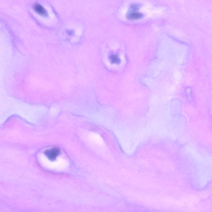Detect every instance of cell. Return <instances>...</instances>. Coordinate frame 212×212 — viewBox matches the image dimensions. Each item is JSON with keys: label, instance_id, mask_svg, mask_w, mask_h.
Listing matches in <instances>:
<instances>
[{"label": "cell", "instance_id": "6da1fadb", "mask_svg": "<svg viewBox=\"0 0 212 212\" xmlns=\"http://www.w3.org/2000/svg\"><path fill=\"white\" fill-rule=\"evenodd\" d=\"M60 150L59 148H53L45 151V155L50 160L54 161L60 154Z\"/></svg>", "mask_w": 212, "mask_h": 212}, {"label": "cell", "instance_id": "7a4b0ae2", "mask_svg": "<svg viewBox=\"0 0 212 212\" xmlns=\"http://www.w3.org/2000/svg\"><path fill=\"white\" fill-rule=\"evenodd\" d=\"M33 7H34V9L39 14L44 15L47 13L46 10L41 4H39L38 3L34 4Z\"/></svg>", "mask_w": 212, "mask_h": 212}, {"label": "cell", "instance_id": "3957f363", "mask_svg": "<svg viewBox=\"0 0 212 212\" xmlns=\"http://www.w3.org/2000/svg\"><path fill=\"white\" fill-rule=\"evenodd\" d=\"M143 14L141 13L136 12H131L128 15V18L129 19L137 20L142 17Z\"/></svg>", "mask_w": 212, "mask_h": 212}, {"label": "cell", "instance_id": "277c9868", "mask_svg": "<svg viewBox=\"0 0 212 212\" xmlns=\"http://www.w3.org/2000/svg\"><path fill=\"white\" fill-rule=\"evenodd\" d=\"M109 59L113 63H119L120 62V59L117 55L112 54L109 56Z\"/></svg>", "mask_w": 212, "mask_h": 212}]
</instances>
